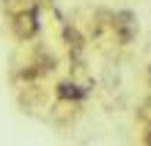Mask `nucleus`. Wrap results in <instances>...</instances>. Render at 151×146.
Segmentation results:
<instances>
[{
    "label": "nucleus",
    "instance_id": "obj_2",
    "mask_svg": "<svg viewBox=\"0 0 151 146\" xmlns=\"http://www.w3.org/2000/svg\"><path fill=\"white\" fill-rule=\"evenodd\" d=\"M110 20H113L115 41H118L121 47H127V44L135 41V36H137V20H135V14H132V11H127V8H121V11H113V14H110Z\"/></svg>",
    "mask_w": 151,
    "mask_h": 146
},
{
    "label": "nucleus",
    "instance_id": "obj_3",
    "mask_svg": "<svg viewBox=\"0 0 151 146\" xmlns=\"http://www.w3.org/2000/svg\"><path fill=\"white\" fill-rule=\"evenodd\" d=\"M63 41L69 47V58L74 63V72H83V58H85V39L74 25H66L63 28Z\"/></svg>",
    "mask_w": 151,
    "mask_h": 146
},
{
    "label": "nucleus",
    "instance_id": "obj_6",
    "mask_svg": "<svg viewBox=\"0 0 151 146\" xmlns=\"http://www.w3.org/2000/svg\"><path fill=\"white\" fill-rule=\"evenodd\" d=\"M137 118H140V124H151V97L143 99V105L137 110Z\"/></svg>",
    "mask_w": 151,
    "mask_h": 146
},
{
    "label": "nucleus",
    "instance_id": "obj_5",
    "mask_svg": "<svg viewBox=\"0 0 151 146\" xmlns=\"http://www.w3.org/2000/svg\"><path fill=\"white\" fill-rule=\"evenodd\" d=\"M28 6H33V0H3V8L8 14H17L22 8H28Z\"/></svg>",
    "mask_w": 151,
    "mask_h": 146
},
{
    "label": "nucleus",
    "instance_id": "obj_4",
    "mask_svg": "<svg viewBox=\"0 0 151 146\" xmlns=\"http://www.w3.org/2000/svg\"><path fill=\"white\" fill-rule=\"evenodd\" d=\"M55 97L58 99H69V102H80V99H85V88L77 86L74 80H63V83L55 86Z\"/></svg>",
    "mask_w": 151,
    "mask_h": 146
},
{
    "label": "nucleus",
    "instance_id": "obj_1",
    "mask_svg": "<svg viewBox=\"0 0 151 146\" xmlns=\"http://www.w3.org/2000/svg\"><path fill=\"white\" fill-rule=\"evenodd\" d=\"M11 33L19 41L36 39V33H39V8H36V3L22 8V11H17V14H11Z\"/></svg>",
    "mask_w": 151,
    "mask_h": 146
}]
</instances>
